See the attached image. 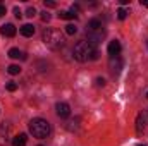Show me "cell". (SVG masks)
<instances>
[{
  "label": "cell",
  "instance_id": "obj_4",
  "mask_svg": "<svg viewBox=\"0 0 148 146\" xmlns=\"http://www.w3.org/2000/svg\"><path fill=\"white\" fill-rule=\"evenodd\" d=\"M55 110H57V115H59L60 119H67V117L71 115V107H69L67 103H64V102H59V103L55 105Z\"/></svg>",
  "mask_w": 148,
  "mask_h": 146
},
{
  "label": "cell",
  "instance_id": "obj_26",
  "mask_svg": "<svg viewBox=\"0 0 148 146\" xmlns=\"http://www.w3.org/2000/svg\"><path fill=\"white\" fill-rule=\"evenodd\" d=\"M138 146H145V145H138Z\"/></svg>",
  "mask_w": 148,
  "mask_h": 146
},
{
  "label": "cell",
  "instance_id": "obj_8",
  "mask_svg": "<svg viewBox=\"0 0 148 146\" xmlns=\"http://www.w3.org/2000/svg\"><path fill=\"white\" fill-rule=\"evenodd\" d=\"M119 53H121V43L117 40H114V41L109 43V55L110 57H117Z\"/></svg>",
  "mask_w": 148,
  "mask_h": 146
},
{
  "label": "cell",
  "instance_id": "obj_23",
  "mask_svg": "<svg viewBox=\"0 0 148 146\" xmlns=\"http://www.w3.org/2000/svg\"><path fill=\"white\" fill-rule=\"evenodd\" d=\"M5 12H7V9H5L3 5H0V17H2V16H5Z\"/></svg>",
  "mask_w": 148,
  "mask_h": 146
},
{
  "label": "cell",
  "instance_id": "obj_11",
  "mask_svg": "<svg viewBox=\"0 0 148 146\" xmlns=\"http://www.w3.org/2000/svg\"><path fill=\"white\" fill-rule=\"evenodd\" d=\"M21 35L26 36V38L33 36V35H35V26H33V24H24V26L21 28Z\"/></svg>",
  "mask_w": 148,
  "mask_h": 146
},
{
  "label": "cell",
  "instance_id": "obj_21",
  "mask_svg": "<svg viewBox=\"0 0 148 146\" xmlns=\"http://www.w3.org/2000/svg\"><path fill=\"white\" fill-rule=\"evenodd\" d=\"M97 86H105V79L103 77H97Z\"/></svg>",
  "mask_w": 148,
  "mask_h": 146
},
{
  "label": "cell",
  "instance_id": "obj_16",
  "mask_svg": "<svg viewBox=\"0 0 148 146\" xmlns=\"http://www.w3.org/2000/svg\"><path fill=\"white\" fill-rule=\"evenodd\" d=\"M127 14H129V12H127L126 9H119V10H117V19H121V21H124V19L127 17Z\"/></svg>",
  "mask_w": 148,
  "mask_h": 146
},
{
  "label": "cell",
  "instance_id": "obj_9",
  "mask_svg": "<svg viewBox=\"0 0 148 146\" xmlns=\"http://www.w3.org/2000/svg\"><path fill=\"white\" fill-rule=\"evenodd\" d=\"M0 33L7 38H12L16 35V26H14V24H3L2 29H0Z\"/></svg>",
  "mask_w": 148,
  "mask_h": 146
},
{
  "label": "cell",
  "instance_id": "obj_14",
  "mask_svg": "<svg viewBox=\"0 0 148 146\" xmlns=\"http://www.w3.org/2000/svg\"><path fill=\"white\" fill-rule=\"evenodd\" d=\"M59 17H60V19H67V21H69V19H76V17H77V14L69 12V10H62V12L59 14Z\"/></svg>",
  "mask_w": 148,
  "mask_h": 146
},
{
  "label": "cell",
  "instance_id": "obj_1",
  "mask_svg": "<svg viewBox=\"0 0 148 146\" xmlns=\"http://www.w3.org/2000/svg\"><path fill=\"white\" fill-rule=\"evenodd\" d=\"M73 55L76 60L79 62H88V60H95L98 59V52L93 45H90L88 41H77L74 45V50H73Z\"/></svg>",
  "mask_w": 148,
  "mask_h": 146
},
{
  "label": "cell",
  "instance_id": "obj_15",
  "mask_svg": "<svg viewBox=\"0 0 148 146\" xmlns=\"http://www.w3.org/2000/svg\"><path fill=\"white\" fill-rule=\"evenodd\" d=\"M7 72L10 74V76H17V74L21 72V67H19V65H16V64H12V65H9V67H7Z\"/></svg>",
  "mask_w": 148,
  "mask_h": 146
},
{
  "label": "cell",
  "instance_id": "obj_6",
  "mask_svg": "<svg viewBox=\"0 0 148 146\" xmlns=\"http://www.w3.org/2000/svg\"><path fill=\"white\" fill-rule=\"evenodd\" d=\"M9 131H10L9 124H2L0 126V146H7V143H9Z\"/></svg>",
  "mask_w": 148,
  "mask_h": 146
},
{
  "label": "cell",
  "instance_id": "obj_5",
  "mask_svg": "<svg viewBox=\"0 0 148 146\" xmlns=\"http://www.w3.org/2000/svg\"><path fill=\"white\" fill-rule=\"evenodd\" d=\"M109 69H110L112 74H119L121 69H122V60L119 57H110L109 60Z\"/></svg>",
  "mask_w": 148,
  "mask_h": 146
},
{
  "label": "cell",
  "instance_id": "obj_18",
  "mask_svg": "<svg viewBox=\"0 0 148 146\" xmlns=\"http://www.w3.org/2000/svg\"><path fill=\"white\" fill-rule=\"evenodd\" d=\"M16 89H17V84L16 83H12V81L7 83V91H16Z\"/></svg>",
  "mask_w": 148,
  "mask_h": 146
},
{
  "label": "cell",
  "instance_id": "obj_22",
  "mask_svg": "<svg viewBox=\"0 0 148 146\" xmlns=\"http://www.w3.org/2000/svg\"><path fill=\"white\" fill-rule=\"evenodd\" d=\"M14 14H16V17H17V19L23 16V14H21V10H19V7H14Z\"/></svg>",
  "mask_w": 148,
  "mask_h": 146
},
{
  "label": "cell",
  "instance_id": "obj_2",
  "mask_svg": "<svg viewBox=\"0 0 148 146\" xmlns=\"http://www.w3.org/2000/svg\"><path fill=\"white\" fill-rule=\"evenodd\" d=\"M41 40H43V43H45L48 48H60V46L64 45V36H62V33H60L59 29H55V28H47V29L43 31V35H41Z\"/></svg>",
  "mask_w": 148,
  "mask_h": 146
},
{
  "label": "cell",
  "instance_id": "obj_7",
  "mask_svg": "<svg viewBox=\"0 0 148 146\" xmlns=\"http://www.w3.org/2000/svg\"><path fill=\"white\" fill-rule=\"evenodd\" d=\"M93 31H102V21H100V19H91V21L88 23L86 33H93Z\"/></svg>",
  "mask_w": 148,
  "mask_h": 146
},
{
  "label": "cell",
  "instance_id": "obj_17",
  "mask_svg": "<svg viewBox=\"0 0 148 146\" xmlns=\"http://www.w3.org/2000/svg\"><path fill=\"white\" fill-rule=\"evenodd\" d=\"M66 33H67V35H76V33H77V28H76L74 24H67V26H66Z\"/></svg>",
  "mask_w": 148,
  "mask_h": 146
},
{
  "label": "cell",
  "instance_id": "obj_12",
  "mask_svg": "<svg viewBox=\"0 0 148 146\" xmlns=\"http://www.w3.org/2000/svg\"><path fill=\"white\" fill-rule=\"evenodd\" d=\"M143 129H145V117H143V113H140L136 117V131L143 132Z\"/></svg>",
  "mask_w": 148,
  "mask_h": 146
},
{
  "label": "cell",
  "instance_id": "obj_10",
  "mask_svg": "<svg viewBox=\"0 0 148 146\" xmlns=\"http://www.w3.org/2000/svg\"><path fill=\"white\" fill-rule=\"evenodd\" d=\"M26 141H28V136L26 134H17L12 139V146H26Z\"/></svg>",
  "mask_w": 148,
  "mask_h": 146
},
{
  "label": "cell",
  "instance_id": "obj_3",
  "mask_svg": "<svg viewBox=\"0 0 148 146\" xmlns=\"http://www.w3.org/2000/svg\"><path fill=\"white\" fill-rule=\"evenodd\" d=\"M29 132L38 139H45L50 136V124L45 119H33L29 122Z\"/></svg>",
  "mask_w": 148,
  "mask_h": 146
},
{
  "label": "cell",
  "instance_id": "obj_19",
  "mask_svg": "<svg viewBox=\"0 0 148 146\" xmlns=\"http://www.w3.org/2000/svg\"><path fill=\"white\" fill-rule=\"evenodd\" d=\"M35 14H36V10H35V7H29V9L26 10V16H28V17H33Z\"/></svg>",
  "mask_w": 148,
  "mask_h": 146
},
{
  "label": "cell",
  "instance_id": "obj_13",
  "mask_svg": "<svg viewBox=\"0 0 148 146\" xmlns=\"http://www.w3.org/2000/svg\"><path fill=\"white\" fill-rule=\"evenodd\" d=\"M9 57H10V59H19V57H21V59H26V55L21 53L17 48H10V50H9Z\"/></svg>",
  "mask_w": 148,
  "mask_h": 146
},
{
  "label": "cell",
  "instance_id": "obj_27",
  "mask_svg": "<svg viewBox=\"0 0 148 146\" xmlns=\"http://www.w3.org/2000/svg\"><path fill=\"white\" fill-rule=\"evenodd\" d=\"M147 98H148V93H147Z\"/></svg>",
  "mask_w": 148,
  "mask_h": 146
},
{
  "label": "cell",
  "instance_id": "obj_24",
  "mask_svg": "<svg viewBox=\"0 0 148 146\" xmlns=\"http://www.w3.org/2000/svg\"><path fill=\"white\" fill-rule=\"evenodd\" d=\"M45 7H55V2H47L45 0Z\"/></svg>",
  "mask_w": 148,
  "mask_h": 146
},
{
  "label": "cell",
  "instance_id": "obj_25",
  "mask_svg": "<svg viewBox=\"0 0 148 146\" xmlns=\"http://www.w3.org/2000/svg\"><path fill=\"white\" fill-rule=\"evenodd\" d=\"M141 5H145V7H148V0H141Z\"/></svg>",
  "mask_w": 148,
  "mask_h": 146
},
{
  "label": "cell",
  "instance_id": "obj_20",
  "mask_svg": "<svg viewBox=\"0 0 148 146\" xmlns=\"http://www.w3.org/2000/svg\"><path fill=\"white\" fill-rule=\"evenodd\" d=\"M41 21H50V14L45 10V12H41Z\"/></svg>",
  "mask_w": 148,
  "mask_h": 146
}]
</instances>
